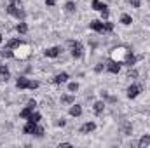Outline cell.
I'll return each instance as SVG.
<instances>
[{"label": "cell", "instance_id": "d6a6232c", "mask_svg": "<svg viewBox=\"0 0 150 148\" xmlns=\"http://www.w3.org/2000/svg\"><path fill=\"white\" fill-rule=\"evenodd\" d=\"M65 124H67V122H65V120H63V118H61V120H58V125H59V127H63V125H65Z\"/></svg>", "mask_w": 150, "mask_h": 148}, {"label": "cell", "instance_id": "44dd1931", "mask_svg": "<svg viewBox=\"0 0 150 148\" xmlns=\"http://www.w3.org/2000/svg\"><path fill=\"white\" fill-rule=\"evenodd\" d=\"M26 120H28V122H33V124H38V120H40V113H35V111H33Z\"/></svg>", "mask_w": 150, "mask_h": 148}, {"label": "cell", "instance_id": "277c9868", "mask_svg": "<svg viewBox=\"0 0 150 148\" xmlns=\"http://www.w3.org/2000/svg\"><path fill=\"white\" fill-rule=\"evenodd\" d=\"M23 131H25V134H35V136H38V138L44 134V129L38 127L37 124H33V122H28V124L23 127Z\"/></svg>", "mask_w": 150, "mask_h": 148}, {"label": "cell", "instance_id": "ba28073f", "mask_svg": "<svg viewBox=\"0 0 150 148\" xmlns=\"http://www.w3.org/2000/svg\"><path fill=\"white\" fill-rule=\"evenodd\" d=\"M105 68H107V70H108L110 73H119V70H120V65L110 59L108 63H105Z\"/></svg>", "mask_w": 150, "mask_h": 148}, {"label": "cell", "instance_id": "7c38bea8", "mask_svg": "<svg viewBox=\"0 0 150 148\" xmlns=\"http://www.w3.org/2000/svg\"><path fill=\"white\" fill-rule=\"evenodd\" d=\"M59 52H61V49H59V47H51V49H47V51H45V56H47V58H56Z\"/></svg>", "mask_w": 150, "mask_h": 148}, {"label": "cell", "instance_id": "5bb4252c", "mask_svg": "<svg viewBox=\"0 0 150 148\" xmlns=\"http://www.w3.org/2000/svg\"><path fill=\"white\" fill-rule=\"evenodd\" d=\"M68 80V73H58L54 77V82L56 84H63V82H67Z\"/></svg>", "mask_w": 150, "mask_h": 148}, {"label": "cell", "instance_id": "d6986e66", "mask_svg": "<svg viewBox=\"0 0 150 148\" xmlns=\"http://www.w3.org/2000/svg\"><path fill=\"white\" fill-rule=\"evenodd\" d=\"M16 30H18V32H19V33H26V32H28V25H26V23H23V21H21V23H19V25H18V26H16Z\"/></svg>", "mask_w": 150, "mask_h": 148}, {"label": "cell", "instance_id": "e575fe53", "mask_svg": "<svg viewBox=\"0 0 150 148\" xmlns=\"http://www.w3.org/2000/svg\"><path fill=\"white\" fill-rule=\"evenodd\" d=\"M9 2H11V4H16V2H19V0H9Z\"/></svg>", "mask_w": 150, "mask_h": 148}, {"label": "cell", "instance_id": "2e32d148", "mask_svg": "<svg viewBox=\"0 0 150 148\" xmlns=\"http://www.w3.org/2000/svg\"><path fill=\"white\" fill-rule=\"evenodd\" d=\"M0 75H2L4 80L9 78V68H7V65H0Z\"/></svg>", "mask_w": 150, "mask_h": 148}, {"label": "cell", "instance_id": "8fae6325", "mask_svg": "<svg viewBox=\"0 0 150 148\" xmlns=\"http://www.w3.org/2000/svg\"><path fill=\"white\" fill-rule=\"evenodd\" d=\"M93 9H94V11H100V12H103V11H108L107 4H103L101 0H93Z\"/></svg>", "mask_w": 150, "mask_h": 148}, {"label": "cell", "instance_id": "836d02e7", "mask_svg": "<svg viewBox=\"0 0 150 148\" xmlns=\"http://www.w3.org/2000/svg\"><path fill=\"white\" fill-rule=\"evenodd\" d=\"M45 2H47V5H51V7H52V5L56 4V0H45Z\"/></svg>", "mask_w": 150, "mask_h": 148}, {"label": "cell", "instance_id": "5b68a950", "mask_svg": "<svg viewBox=\"0 0 150 148\" xmlns=\"http://www.w3.org/2000/svg\"><path fill=\"white\" fill-rule=\"evenodd\" d=\"M7 12L11 14V16H14V18H18V19H25V11H21L19 7H16V4H9L7 5Z\"/></svg>", "mask_w": 150, "mask_h": 148}, {"label": "cell", "instance_id": "e0dca14e", "mask_svg": "<svg viewBox=\"0 0 150 148\" xmlns=\"http://www.w3.org/2000/svg\"><path fill=\"white\" fill-rule=\"evenodd\" d=\"M120 23L127 26V25H131V23H133V18H131L129 14H122V16H120Z\"/></svg>", "mask_w": 150, "mask_h": 148}, {"label": "cell", "instance_id": "30bf717a", "mask_svg": "<svg viewBox=\"0 0 150 148\" xmlns=\"http://www.w3.org/2000/svg\"><path fill=\"white\" fill-rule=\"evenodd\" d=\"M94 129H96V124H94V122H86V124L80 127V132H82V134H87V132H93Z\"/></svg>", "mask_w": 150, "mask_h": 148}, {"label": "cell", "instance_id": "603a6c76", "mask_svg": "<svg viewBox=\"0 0 150 148\" xmlns=\"http://www.w3.org/2000/svg\"><path fill=\"white\" fill-rule=\"evenodd\" d=\"M134 63H136V58H134V56H133V54H131V56H129V58H127V59H126V63H124V65H127V66H129V68H131V66H133V65H134Z\"/></svg>", "mask_w": 150, "mask_h": 148}, {"label": "cell", "instance_id": "f1b7e54d", "mask_svg": "<svg viewBox=\"0 0 150 148\" xmlns=\"http://www.w3.org/2000/svg\"><path fill=\"white\" fill-rule=\"evenodd\" d=\"M94 70H96L98 73H100V72H103V70H105V63H100V65H96V68H94Z\"/></svg>", "mask_w": 150, "mask_h": 148}, {"label": "cell", "instance_id": "7a4b0ae2", "mask_svg": "<svg viewBox=\"0 0 150 148\" xmlns=\"http://www.w3.org/2000/svg\"><path fill=\"white\" fill-rule=\"evenodd\" d=\"M12 54H14V58L16 59H19V61H25V59H28L30 58V54H32V47L28 45V44H19L16 49H12Z\"/></svg>", "mask_w": 150, "mask_h": 148}, {"label": "cell", "instance_id": "6da1fadb", "mask_svg": "<svg viewBox=\"0 0 150 148\" xmlns=\"http://www.w3.org/2000/svg\"><path fill=\"white\" fill-rule=\"evenodd\" d=\"M131 54H133V52H131L127 47H122V45H120V47H115V49L112 51L110 59L115 61V63H119V65H124V63H126V59H127Z\"/></svg>", "mask_w": 150, "mask_h": 148}, {"label": "cell", "instance_id": "7402d4cb", "mask_svg": "<svg viewBox=\"0 0 150 148\" xmlns=\"http://www.w3.org/2000/svg\"><path fill=\"white\" fill-rule=\"evenodd\" d=\"M105 108V103L103 101H98V103H94V113H101Z\"/></svg>", "mask_w": 150, "mask_h": 148}, {"label": "cell", "instance_id": "9a60e30c", "mask_svg": "<svg viewBox=\"0 0 150 148\" xmlns=\"http://www.w3.org/2000/svg\"><path fill=\"white\" fill-rule=\"evenodd\" d=\"M82 113V108H80V105H74L72 108H70V115L72 117H79Z\"/></svg>", "mask_w": 150, "mask_h": 148}, {"label": "cell", "instance_id": "d4e9b609", "mask_svg": "<svg viewBox=\"0 0 150 148\" xmlns=\"http://www.w3.org/2000/svg\"><path fill=\"white\" fill-rule=\"evenodd\" d=\"M131 131H133V127H131L129 124H124V125H122V132H124L126 136H129V134H131Z\"/></svg>", "mask_w": 150, "mask_h": 148}, {"label": "cell", "instance_id": "f546056e", "mask_svg": "<svg viewBox=\"0 0 150 148\" xmlns=\"http://www.w3.org/2000/svg\"><path fill=\"white\" fill-rule=\"evenodd\" d=\"M28 106L35 108V106H37V101H35V99H30V101H28Z\"/></svg>", "mask_w": 150, "mask_h": 148}, {"label": "cell", "instance_id": "4316f807", "mask_svg": "<svg viewBox=\"0 0 150 148\" xmlns=\"http://www.w3.org/2000/svg\"><path fill=\"white\" fill-rule=\"evenodd\" d=\"M65 9H67V12H74V11H75V4H74V2H67Z\"/></svg>", "mask_w": 150, "mask_h": 148}, {"label": "cell", "instance_id": "484cf974", "mask_svg": "<svg viewBox=\"0 0 150 148\" xmlns=\"http://www.w3.org/2000/svg\"><path fill=\"white\" fill-rule=\"evenodd\" d=\"M68 91H70V92L79 91V84H77V82H70V84H68Z\"/></svg>", "mask_w": 150, "mask_h": 148}, {"label": "cell", "instance_id": "8992f818", "mask_svg": "<svg viewBox=\"0 0 150 148\" xmlns=\"http://www.w3.org/2000/svg\"><path fill=\"white\" fill-rule=\"evenodd\" d=\"M68 45H70V49H72V56H74V58H80V56L84 54V49H82V45H80L79 42L70 40V42H68Z\"/></svg>", "mask_w": 150, "mask_h": 148}, {"label": "cell", "instance_id": "cb8c5ba5", "mask_svg": "<svg viewBox=\"0 0 150 148\" xmlns=\"http://www.w3.org/2000/svg\"><path fill=\"white\" fill-rule=\"evenodd\" d=\"M61 101H63V103H68V105H70V103H74V96H72V94H65V96L61 98Z\"/></svg>", "mask_w": 150, "mask_h": 148}, {"label": "cell", "instance_id": "4dcf8cb0", "mask_svg": "<svg viewBox=\"0 0 150 148\" xmlns=\"http://www.w3.org/2000/svg\"><path fill=\"white\" fill-rule=\"evenodd\" d=\"M136 70H129V73H127V77H129V78H131V77H133V78H134V77H136Z\"/></svg>", "mask_w": 150, "mask_h": 148}, {"label": "cell", "instance_id": "d590c367", "mask_svg": "<svg viewBox=\"0 0 150 148\" xmlns=\"http://www.w3.org/2000/svg\"><path fill=\"white\" fill-rule=\"evenodd\" d=\"M0 42H2V35H0Z\"/></svg>", "mask_w": 150, "mask_h": 148}, {"label": "cell", "instance_id": "ffe728a7", "mask_svg": "<svg viewBox=\"0 0 150 148\" xmlns=\"http://www.w3.org/2000/svg\"><path fill=\"white\" fill-rule=\"evenodd\" d=\"M32 113H33V108H32V106H26V108H25V110L21 111V113H19V115H21V117H23V118H28V117H30V115H32Z\"/></svg>", "mask_w": 150, "mask_h": 148}, {"label": "cell", "instance_id": "1f68e13d", "mask_svg": "<svg viewBox=\"0 0 150 148\" xmlns=\"http://www.w3.org/2000/svg\"><path fill=\"white\" fill-rule=\"evenodd\" d=\"M131 4H133L134 7H140V0H131Z\"/></svg>", "mask_w": 150, "mask_h": 148}, {"label": "cell", "instance_id": "83f0119b", "mask_svg": "<svg viewBox=\"0 0 150 148\" xmlns=\"http://www.w3.org/2000/svg\"><path fill=\"white\" fill-rule=\"evenodd\" d=\"M105 28H107V32H112V30H113V23H110V21H105Z\"/></svg>", "mask_w": 150, "mask_h": 148}, {"label": "cell", "instance_id": "3957f363", "mask_svg": "<svg viewBox=\"0 0 150 148\" xmlns=\"http://www.w3.org/2000/svg\"><path fill=\"white\" fill-rule=\"evenodd\" d=\"M16 87H18V89H37L38 82H35V80H28L26 77H19V78L16 80Z\"/></svg>", "mask_w": 150, "mask_h": 148}, {"label": "cell", "instance_id": "ac0fdd59", "mask_svg": "<svg viewBox=\"0 0 150 148\" xmlns=\"http://www.w3.org/2000/svg\"><path fill=\"white\" fill-rule=\"evenodd\" d=\"M19 44H21V40H19V38H12V40H9V42H7V47H9V49H16Z\"/></svg>", "mask_w": 150, "mask_h": 148}, {"label": "cell", "instance_id": "4fadbf2b", "mask_svg": "<svg viewBox=\"0 0 150 148\" xmlns=\"http://www.w3.org/2000/svg\"><path fill=\"white\" fill-rule=\"evenodd\" d=\"M138 145H140V148L150 147V136H142V138H140V141H138Z\"/></svg>", "mask_w": 150, "mask_h": 148}, {"label": "cell", "instance_id": "9c48e42d", "mask_svg": "<svg viewBox=\"0 0 150 148\" xmlns=\"http://www.w3.org/2000/svg\"><path fill=\"white\" fill-rule=\"evenodd\" d=\"M140 91H142L140 85H129V87H127V98H131V99L136 98V96L140 94Z\"/></svg>", "mask_w": 150, "mask_h": 148}, {"label": "cell", "instance_id": "52a82bcc", "mask_svg": "<svg viewBox=\"0 0 150 148\" xmlns=\"http://www.w3.org/2000/svg\"><path fill=\"white\" fill-rule=\"evenodd\" d=\"M89 26H91V30H94V32H98V33H107V28H105V23H103V21L94 19V21L89 23Z\"/></svg>", "mask_w": 150, "mask_h": 148}]
</instances>
